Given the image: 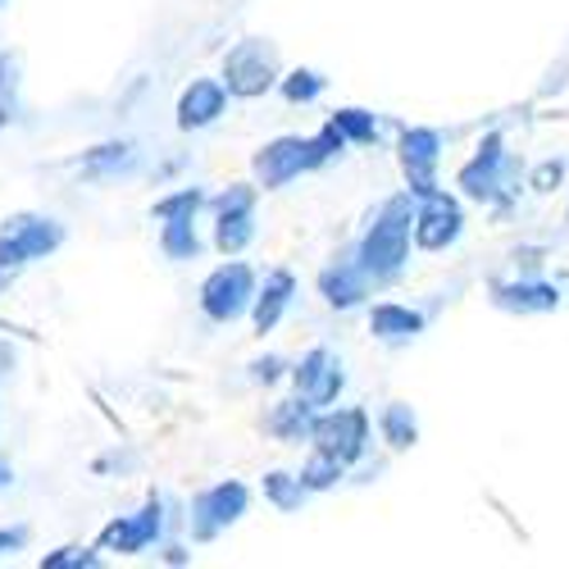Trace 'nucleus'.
Returning a JSON list of instances; mask_svg holds the SVG:
<instances>
[{
  "instance_id": "f03ea898",
  "label": "nucleus",
  "mask_w": 569,
  "mask_h": 569,
  "mask_svg": "<svg viewBox=\"0 0 569 569\" xmlns=\"http://www.w3.org/2000/svg\"><path fill=\"white\" fill-rule=\"evenodd\" d=\"M338 156H347V137L333 123H323L310 137H301V132L269 137L264 147L251 156V173L260 182V192H282V187H292L297 178L319 173L323 164H333Z\"/></svg>"
},
{
  "instance_id": "2eb2a0df",
  "label": "nucleus",
  "mask_w": 569,
  "mask_h": 569,
  "mask_svg": "<svg viewBox=\"0 0 569 569\" xmlns=\"http://www.w3.org/2000/svg\"><path fill=\"white\" fill-rule=\"evenodd\" d=\"M373 292H378V288H373V278L360 269L356 251L342 256V260H328V264L319 269V297H323V306H333V310H356V306H365Z\"/></svg>"
},
{
  "instance_id": "f3484780",
  "label": "nucleus",
  "mask_w": 569,
  "mask_h": 569,
  "mask_svg": "<svg viewBox=\"0 0 569 569\" xmlns=\"http://www.w3.org/2000/svg\"><path fill=\"white\" fill-rule=\"evenodd\" d=\"M423 328H429V315L406 306V301H373L369 306V333L378 342H388V347H406L415 342Z\"/></svg>"
},
{
  "instance_id": "423d86ee",
  "label": "nucleus",
  "mask_w": 569,
  "mask_h": 569,
  "mask_svg": "<svg viewBox=\"0 0 569 569\" xmlns=\"http://www.w3.org/2000/svg\"><path fill=\"white\" fill-rule=\"evenodd\" d=\"M256 206H260V182H228L219 197H210V247L228 260V256H247V247L256 242Z\"/></svg>"
},
{
  "instance_id": "0eeeda50",
  "label": "nucleus",
  "mask_w": 569,
  "mask_h": 569,
  "mask_svg": "<svg viewBox=\"0 0 569 569\" xmlns=\"http://www.w3.org/2000/svg\"><path fill=\"white\" fill-rule=\"evenodd\" d=\"M373 415L365 406H328L315 415V429H310V447L315 451H328L333 460H342L347 469L365 460L369 442H373Z\"/></svg>"
},
{
  "instance_id": "2f4dec72",
  "label": "nucleus",
  "mask_w": 569,
  "mask_h": 569,
  "mask_svg": "<svg viewBox=\"0 0 569 569\" xmlns=\"http://www.w3.org/2000/svg\"><path fill=\"white\" fill-rule=\"evenodd\" d=\"M164 560L169 565H187V560H192V551H187V547H164Z\"/></svg>"
},
{
  "instance_id": "a211bd4d",
  "label": "nucleus",
  "mask_w": 569,
  "mask_h": 569,
  "mask_svg": "<svg viewBox=\"0 0 569 569\" xmlns=\"http://www.w3.org/2000/svg\"><path fill=\"white\" fill-rule=\"evenodd\" d=\"M292 297H297V273L292 269H269L260 278V292H256V306H251V328H256L260 338L273 333V328L282 323Z\"/></svg>"
},
{
  "instance_id": "4468645a",
  "label": "nucleus",
  "mask_w": 569,
  "mask_h": 569,
  "mask_svg": "<svg viewBox=\"0 0 569 569\" xmlns=\"http://www.w3.org/2000/svg\"><path fill=\"white\" fill-rule=\"evenodd\" d=\"M228 101H232V91L223 87V78H192L173 106V119L182 132H201L228 114Z\"/></svg>"
},
{
  "instance_id": "473e14b6",
  "label": "nucleus",
  "mask_w": 569,
  "mask_h": 569,
  "mask_svg": "<svg viewBox=\"0 0 569 569\" xmlns=\"http://www.w3.org/2000/svg\"><path fill=\"white\" fill-rule=\"evenodd\" d=\"M10 483H14V469H10V465H0V492H6Z\"/></svg>"
},
{
  "instance_id": "4be33fe9",
  "label": "nucleus",
  "mask_w": 569,
  "mask_h": 569,
  "mask_svg": "<svg viewBox=\"0 0 569 569\" xmlns=\"http://www.w3.org/2000/svg\"><path fill=\"white\" fill-rule=\"evenodd\" d=\"M315 406L310 401H301V397H292V401H278L273 410H269V419H264V429L278 438V442H288V447H301V442H310V429H315Z\"/></svg>"
},
{
  "instance_id": "cd10ccee",
  "label": "nucleus",
  "mask_w": 569,
  "mask_h": 569,
  "mask_svg": "<svg viewBox=\"0 0 569 569\" xmlns=\"http://www.w3.org/2000/svg\"><path fill=\"white\" fill-rule=\"evenodd\" d=\"M41 569H97L101 565V547H82V542H69V547H56L37 560Z\"/></svg>"
},
{
  "instance_id": "dca6fc26",
  "label": "nucleus",
  "mask_w": 569,
  "mask_h": 569,
  "mask_svg": "<svg viewBox=\"0 0 569 569\" xmlns=\"http://www.w3.org/2000/svg\"><path fill=\"white\" fill-rule=\"evenodd\" d=\"M492 306L506 315H551L560 310V288L547 278H515L492 288Z\"/></svg>"
},
{
  "instance_id": "f8f14e48",
  "label": "nucleus",
  "mask_w": 569,
  "mask_h": 569,
  "mask_svg": "<svg viewBox=\"0 0 569 569\" xmlns=\"http://www.w3.org/2000/svg\"><path fill=\"white\" fill-rule=\"evenodd\" d=\"M164 538V501L147 497V506H137L132 515H114L110 525L97 533V547L110 556H141Z\"/></svg>"
},
{
  "instance_id": "f257e3e1",
  "label": "nucleus",
  "mask_w": 569,
  "mask_h": 569,
  "mask_svg": "<svg viewBox=\"0 0 569 569\" xmlns=\"http://www.w3.org/2000/svg\"><path fill=\"white\" fill-rule=\"evenodd\" d=\"M410 247H415V192L401 187V192H392L383 206H378V214L369 219L365 237L356 242V260L373 278V288L383 292L406 273Z\"/></svg>"
},
{
  "instance_id": "412c9836",
  "label": "nucleus",
  "mask_w": 569,
  "mask_h": 569,
  "mask_svg": "<svg viewBox=\"0 0 569 569\" xmlns=\"http://www.w3.org/2000/svg\"><path fill=\"white\" fill-rule=\"evenodd\" d=\"M156 242H160V256H164V260H173V264H187V260H197V256L206 251L201 232H197V214H173V219H160Z\"/></svg>"
},
{
  "instance_id": "5701e85b",
  "label": "nucleus",
  "mask_w": 569,
  "mask_h": 569,
  "mask_svg": "<svg viewBox=\"0 0 569 569\" xmlns=\"http://www.w3.org/2000/svg\"><path fill=\"white\" fill-rule=\"evenodd\" d=\"M260 488H264V501H269L273 510H282V515L301 510L306 497H310V488L301 483V473H288V469H269Z\"/></svg>"
},
{
  "instance_id": "a878e982",
  "label": "nucleus",
  "mask_w": 569,
  "mask_h": 569,
  "mask_svg": "<svg viewBox=\"0 0 569 569\" xmlns=\"http://www.w3.org/2000/svg\"><path fill=\"white\" fill-rule=\"evenodd\" d=\"M297 473H301V483L310 488V497H319V492H333V488L347 479V465L333 460L328 451H315V447H310V456H306V465H301Z\"/></svg>"
},
{
  "instance_id": "ddd939ff",
  "label": "nucleus",
  "mask_w": 569,
  "mask_h": 569,
  "mask_svg": "<svg viewBox=\"0 0 569 569\" xmlns=\"http://www.w3.org/2000/svg\"><path fill=\"white\" fill-rule=\"evenodd\" d=\"M292 388L301 401H310L315 410H328V406H338L342 401V388H347V369L342 360L328 351V347H310L297 365H292Z\"/></svg>"
},
{
  "instance_id": "9d476101",
  "label": "nucleus",
  "mask_w": 569,
  "mask_h": 569,
  "mask_svg": "<svg viewBox=\"0 0 569 569\" xmlns=\"http://www.w3.org/2000/svg\"><path fill=\"white\" fill-rule=\"evenodd\" d=\"M442 151H447V141L438 128L429 123H406L401 137H397V164H401V178L415 197H429L442 187L438 169H442Z\"/></svg>"
},
{
  "instance_id": "c756f323",
  "label": "nucleus",
  "mask_w": 569,
  "mask_h": 569,
  "mask_svg": "<svg viewBox=\"0 0 569 569\" xmlns=\"http://www.w3.org/2000/svg\"><path fill=\"white\" fill-rule=\"evenodd\" d=\"M28 525H6V529H0V560H14L23 547H28Z\"/></svg>"
},
{
  "instance_id": "b1692460",
  "label": "nucleus",
  "mask_w": 569,
  "mask_h": 569,
  "mask_svg": "<svg viewBox=\"0 0 569 569\" xmlns=\"http://www.w3.org/2000/svg\"><path fill=\"white\" fill-rule=\"evenodd\" d=\"M328 123L347 137V147H373L378 141V114L365 110V106H338L333 114H328Z\"/></svg>"
},
{
  "instance_id": "72a5a7b5",
  "label": "nucleus",
  "mask_w": 569,
  "mask_h": 569,
  "mask_svg": "<svg viewBox=\"0 0 569 569\" xmlns=\"http://www.w3.org/2000/svg\"><path fill=\"white\" fill-rule=\"evenodd\" d=\"M10 282H14V273H10V269H0V297L10 292Z\"/></svg>"
},
{
  "instance_id": "f704fd0d",
  "label": "nucleus",
  "mask_w": 569,
  "mask_h": 569,
  "mask_svg": "<svg viewBox=\"0 0 569 569\" xmlns=\"http://www.w3.org/2000/svg\"><path fill=\"white\" fill-rule=\"evenodd\" d=\"M565 219H569V214H565Z\"/></svg>"
},
{
  "instance_id": "6ab92c4d",
  "label": "nucleus",
  "mask_w": 569,
  "mask_h": 569,
  "mask_svg": "<svg viewBox=\"0 0 569 569\" xmlns=\"http://www.w3.org/2000/svg\"><path fill=\"white\" fill-rule=\"evenodd\" d=\"M373 429H378V442L401 456V451H410L419 442V415L406 401H388V406H378Z\"/></svg>"
},
{
  "instance_id": "393cba45",
  "label": "nucleus",
  "mask_w": 569,
  "mask_h": 569,
  "mask_svg": "<svg viewBox=\"0 0 569 569\" xmlns=\"http://www.w3.org/2000/svg\"><path fill=\"white\" fill-rule=\"evenodd\" d=\"M323 91H328V78L319 69H306V64L301 69H288V73L278 78V97L288 101V106H315Z\"/></svg>"
},
{
  "instance_id": "6e6552de",
  "label": "nucleus",
  "mask_w": 569,
  "mask_h": 569,
  "mask_svg": "<svg viewBox=\"0 0 569 569\" xmlns=\"http://www.w3.org/2000/svg\"><path fill=\"white\" fill-rule=\"evenodd\" d=\"M251 510V488L237 483V479H219L210 488H201L187 506V529H192V542H214L223 538L232 525H242Z\"/></svg>"
},
{
  "instance_id": "9b49d317",
  "label": "nucleus",
  "mask_w": 569,
  "mask_h": 569,
  "mask_svg": "<svg viewBox=\"0 0 569 569\" xmlns=\"http://www.w3.org/2000/svg\"><path fill=\"white\" fill-rule=\"evenodd\" d=\"M465 197L447 192V187H438V192L429 197H415V247L419 251H447L460 242L465 232Z\"/></svg>"
},
{
  "instance_id": "c85d7f7f",
  "label": "nucleus",
  "mask_w": 569,
  "mask_h": 569,
  "mask_svg": "<svg viewBox=\"0 0 569 569\" xmlns=\"http://www.w3.org/2000/svg\"><path fill=\"white\" fill-rule=\"evenodd\" d=\"M288 373H292V369L282 365L278 356H260V360H251V378H256V383H264V388H273L278 378H288Z\"/></svg>"
},
{
  "instance_id": "7c9ffc66",
  "label": "nucleus",
  "mask_w": 569,
  "mask_h": 569,
  "mask_svg": "<svg viewBox=\"0 0 569 569\" xmlns=\"http://www.w3.org/2000/svg\"><path fill=\"white\" fill-rule=\"evenodd\" d=\"M560 178H565V164H560V160H547V164L529 178V187H538V192H556Z\"/></svg>"
},
{
  "instance_id": "1a4fd4ad",
  "label": "nucleus",
  "mask_w": 569,
  "mask_h": 569,
  "mask_svg": "<svg viewBox=\"0 0 569 569\" xmlns=\"http://www.w3.org/2000/svg\"><path fill=\"white\" fill-rule=\"evenodd\" d=\"M64 247V223L51 214H10L0 228V269H28L37 260H51Z\"/></svg>"
},
{
  "instance_id": "7ed1b4c3",
  "label": "nucleus",
  "mask_w": 569,
  "mask_h": 569,
  "mask_svg": "<svg viewBox=\"0 0 569 569\" xmlns=\"http://www.w3.org/2000/svg\"><path fill=\"white\" fill-rule=\"evenodd\" d=\"M219 78L232 91V101H260V97H269V91H278V78H282L278 46L269 37H242V41H232L228 56H223Z\"/></svg>"
},
{
  "instance_id": "bb28decb",
  "label": "nucleus",
  "mask_w": 569,
  "mask_h": 569,
  "mask_svg": "<svg viewBox=\"0 0 569 569\" xmlns=\"http://www.w3.org/2000/svg\"><path fill=\"white\" fill-rule=\"evenodd\" d=\"M210 206V197L201 192V187H173V192H164L156 206H151V219H173V214H201Z\"/></svg>"
},
{
  "instance_id": "20e7f679",
  "label": "nucleus",
  "mask_w": 569,
  "mask_h": 569,
  "mask_svg": "<svg viewBox=\"0 0 569 569\" xmlns=\"http://www.w3.org/2000/svg\"><path fill=\"white\" fill-rule=\"evenodd\" d=\"M456 192L473 206H497V201H510L515 197V160L506 151V137L501 132H488L479 141L460 173H456Z\"/></svg>"
},
{
  "instance_id": "aec40b11",
  "label": "nucleus",
  "mask_w": 569,
  "mask_h": 569,
  "mask_svg": "<svg viewBox=\"0 0 569 569\" xmlns=\"http://www.w3.org/2000/svg\"><path fill=\"white\" fill-rule=\"evenodd\" d=\"M132 169H137L132 141H101V147L82 151V160H78V173L91 178V182H106V178H119V173H132Z\"/></svg>"
},
{
  "instance_id": "39448f33",
  "label": "nucleus",
  "mask_w": 569,
  "mask_h": 569,
  "mask_svg": "<svg viewBox=\"0 0 569 569\" xmlns=\"http://www.w3.org/2000/svg\"><path fill=\"white\" fill-rule=\"evenodd\" d=\"M256 292H260V273L242 260V256H228L223 264H214L201 282V315L219 328L237 323V319H247L251 306H256Z\"/></svg>"
}]
</instances>
